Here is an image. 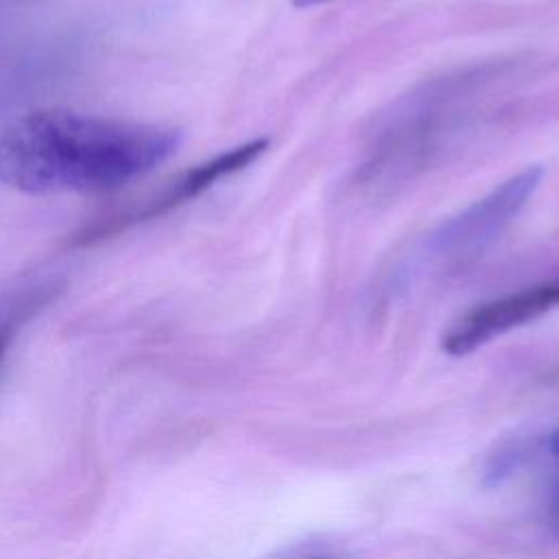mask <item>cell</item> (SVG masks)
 Listing matches in <instances>:
<instances>
[{
    "mask_svg": "<svg viewBox=\"0 0 559 559\" xmlns=\"http://www.w3.org/2000/svg\"><path fill=\"white\" fill-rule=\"evenodd\" d=\"M179 129L37 109L0 131V183L26 194L116 190L170 159Z\"/></svg>",
    "mask_w": 559,
    "mask_h": 559,
    "instance_id": "obj_1",
    "label": "cell"
},
{
    "mask_svg": "<svg viewBox=\"0 0 559 559\" xmlns=\"http://www.w3.org/2000/svg\"><path fill=\"white\" fill-rule=\"evenodd\" d=\"M542 175L544 170L539 166H528L445 221L432 238L435 253L448 260H465L483 253L522 212L537 190Z\"/></svg>",
    "mask_w": 559,
    "mask_h": 559,
    "instance_id": "obj_2",
    "label": "cell"
},
{
    "mask_svg": "<svg viewBox=\"0 0 559 559\" xmlns=\"http://www.w3.org/2000/svg\"><path fill=\"white\" fill-rule=\"evenodd\" d=\"M269 148V140L266 138H255L249 140L240 146H234L203 164H197L188 170H183L181 175H177L175 179H170L159 192H155L153 197L144 199L138 205L127 207L124 212L107 218L105 223H94L90 229H85L83 234L76 236L79 245H90L94 240H100L109 234H116L129 225L148 221V218H157L183 203H188L190 199L199 197L201 192L210 190L214 183H218L225 177H231L240 170H245L247 166H251L264 151Z\"/></svg>",
    "mask_w": 559,
    "mask_h": 559,
    "instance_id": "obj_3",
    "label": "cell"
},
{
    "mask_svg": "<svg viewBox=\"0 0 559 559\" xmlns=\"http://www.w3.org/2000/svg\"><path fill=\"white\" fill-rule=\"evenodd\" d=\"M559 308V275L520 290L483 301L459 317L443 334L441 347L450 356H465L489 341L518 330Z\"/></svg>",
    "mask_w": 559,
    "mask_h": 559,
    "instance_id": "obj_4",
    "label": "cell"
},
{
    "mask_svg": "<svg viewBox=\"0 0 559 559\" xmlns=\"http://www.w3.org/2000/svg\"><path fill=\"white\" fill-rule=\"evenodd\" d=\"M57 290H59V284L48 280V282H37V284L15 288L0 297V365H2L7 349L11 347V343L15 338V334L50 299H55Z\"/></svg>",
    "mask_w": 559,
    "mask_h": 559,
    "instance_id": "obj_5",
    "label": "cell"
},
{
    "mask_svg": "<svg viewBox=\"0 0 559 559\" xmlns=\"http://www.w3.org/2000/svg\"><path fill=\"white\" fill-rule=\"evenodd\" d=\"M550 522H552V526L559 533V485L555 487L552 498H550Z\"/></svg>",
    "mask_w": 559,
    "mask_h": 559,
    "instance_id": "obj_6",
    "label": "cell"
},
{
    "mask_svg": "<svg viewBox=\"0 0 559 559\" xmlns=\"http://www.w3.org/2000/svg\"><path fill=\"white\" fill-rule=\"evenodd\" d=\"M297 7H314V4H323V2H332V0H293Z\"/></svg>",
    "mask_w": 559,
    "mask_h": 559,
    "instance_id": "obj_7",
    "label": "cell"
},
{
    "mask_svg": "<svg viewBox=\"0 0 559 559\" xmlns=\"http://www.w3.org/2000/svg\"><path fill=\"white\" fill-rule=\"evenodd\" d=\"M548 448L559 456V430L550 437V441H548Z\"/></svg>",
    "mask_w": 559,
    "mask_h": 559,
    "instance_id": "obj_8",
    "label": "cell"
}]
</instances>
